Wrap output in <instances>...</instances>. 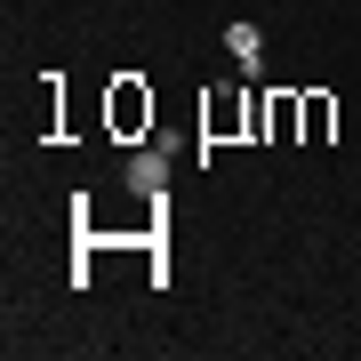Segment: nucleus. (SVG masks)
I'll return each instance as SVG.
<instances>
[{
    "label": "nucleus",
    "mask_w": 361,
    "mask_h": 361,
    "mask_svg": "<svg viewBox=\"0 0 361 361\" xmlns=\"http://www.w3.org/2000/svg\"><path fill=\"white\" fill-rule=\"evenodd\" d=\"M161 185H169V153H161V145H145V153L129 161V193H145V201H161Z\"/></svg>",
    "instance_id": "f257e3e1"
},
{
    "label": "nucleus",
    "mask_w": 361,
    "mask_h": 361,
    "mask_svg": "<svg viewBox=\"0 0 361 361\" xmlns=\"http://www.w3.org/2000/svg\"><path fill=\"white\" fill-rule=\"evenodd\" d=\"M225 49L241 56V65H257V56H265V32H257V25H233V32H225Z\"/></svg>",
    "instance_id": "f03ea898"
}]
</instances>
